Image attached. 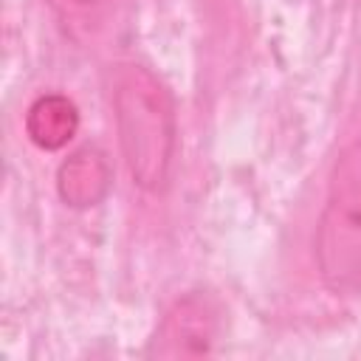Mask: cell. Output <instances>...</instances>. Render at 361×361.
<instances>
[{"mask_svg": "<svg viewBox=\"0 0 361 361\" xmlns=\"http://www.w3.org/2000/svg\"><path fill=\"white\" fill-rule=\"evenodd\" d=\"M71 3H76V6H96V3H102V0H71Z\"/></svg>", "mask_w": 361, "mask_h": 361, "instance_id": "6", "label": "cell"}, {"mask_svg": "<svg viewBox=\"0 0 361 361\" xmlns=\"http://www.w3.org/2000/svg\"><path fill=\"white\" fill-rule=\"evenodd\" d=\"M220 333V310L206 293H186L178 299L158 324L149 355L161 358H195L214 350Z\"/></svg>", "mask_w": 361, "mask_h": 361, "instance_id": "3", "label": "cell"}, {"mask_svg": "<svg viewBox=\"0 0 361 361\" xmlns=\"http://www.w3.org/2000/svg\"><path fill=\"white\" fill-rule=\"evenodd\" d=\"M113 172L99 149H79L62 161L56 172V192L73 209H90L110 192Z\"/></svg>", "mask_w": 361, "mask_h": 361, "instance_id": "4", "label": "cell"}, {"mask_svg": "<svg viewBox=\"0 0 361 361\" xmlns=\"http://www.w3.org/2000/svg\"><path fill=\"white\" fill-rule=\"evenodd\" d=\"M79 130V110L62 93H42L25 113V133L39 149H62Z\"/></svg>", "mask_w": 361, "mask_h": 361, "instance_id": "5", "label": "cell"}, {"mask_svg": "<svg viewBox=\"0 0 361 361\" xmlns=\"http://www.w3.org/2000/svg\"><path fill=\"white\" fill-rule=\"evenodd\" d=\"M118 147L127 172L144 192H161L175 158V102L144 65H124L113 90Z\"/></svg>", "mask_w": 361, "mask_h": 361, "instance_id": "1", "label": "cell"}, {"mask_svg": "<svg viewBox=\"0 0 361 361\" xmlns=\"http://www.w3.org/2000/svg\"><path fill=\"white\" fill-rule=\"evenodd\" d=\"M316 265L327 290L361 296V141L347 144L333 164L316 226Z\"/></svg>", "mask_w": 361, "mask_h": 361, "instance_id": "2", "label": "cell"}]
</instances>
